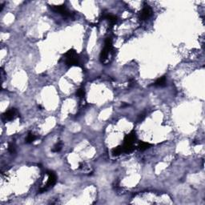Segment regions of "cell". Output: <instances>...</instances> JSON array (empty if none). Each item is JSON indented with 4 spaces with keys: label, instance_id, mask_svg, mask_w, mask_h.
I'll return each mask as SVG.
<instances>
[{
    "label": "cell",
    "instance_id": "cell-1",
    "mask_svg": "<svg viewBox=\"0 0 205 205\" xmlns=\"http://www.w3.org/2000/svg\"><path fill=\"white\" fill-rule=\"evenodd\" d=\"M64 58H65V64L67 66H81L78 54L74 49H71L68 51H66L64 54Z\"/></svg>",
    "mask_w": 205,
    "mask_h": 205
},
{
    "label": "cell",
    "instance_id": "cell-2",
    "mask_svg": "<svg viewBox=\"0 0 205 205\" xmlns=\"http://www.w3.org/2000/svg\"><path fill=\"white\" fill-rule=\"evenodd\" d=\"M136 139V132L132 131L131 132H130L128 135L125 136L124 138V145L122 146L123 151L125 153H130L134 150V143Z\"/></svg>",
    "mask_w": 205,
    "mask_h": 205
},
{
    "label": "cell",
    "instance_id": "cell-3",
    "mask_svg": "<svg viewBox=\"0 0 205 205\" xmlns=\"http://www.w3.org/2000/svg\"><path fill=\"white\" fill-rule=\"evenodd\" d=\"M112 38L110 37H107L106 38L105 41H104V47L103 48L101 51V53H100V61L103 63L104 61L107 59V58L108 56L109 53L112 51Z\"/></svg>",
    "mask_w": 205,
    "mask_h": 205
},
{
    "label": "cell",
    "instance_id": "cell-4",
    "mask_svg": "<svg viewBox=\"0 0 205 205\" xmlns=\"http://www.w3.org/2000/svg\"><path fill=\"white\" fill-rule=\"evenodd\" d=\"M47 176H48V179H47V184L43 187L40 188V190L39 191V193L45 192L48 189L49 187L54 186L55 183H56V180H57V177H56V175L54 172L52 171H47V173H46Z\"/></svg>",
    "mask_w": 205,
    "mask_h": 205
},
{
    "label": "cell",
    "instance_id": "cell-5",
    "mask_svg": "<svg viewBox=\"0 0 205 205\" xmlns=\"http://www.w3.org/2000/svg\"><path fill=\"white\" fill-rule=\"evenodd\" d=\"M51 9L54 11V12L59 13V15L65 16V17H71L73 14L69 10L67 9L65 5H59V6H51Z\"/></svg>",
    "mask_w": 205,
    "mask_h": 205
},
{
    "label": "cell",
    "instance_id": "cell-6",
    "mask_svg": "<svg viewBox=\"0 0 205 205\" xmlns=\"http://www.w3.org/2000/svg\"><path fill=\"white\" fill-rule=\"evenodd\" d=\"M151 15H152V10H151V8L150 7L149 5L145 4L144 8L142 9L141 12L139 14V19L142 20V21L146 20V19L150 18L151 16Z\"/></svg>",
    "mask_w": 205,
    "mask_h": 205
},
{
    "label": "cell",
    "instance_id": "cell-7",
    "mask_svg": "<svg viewBox=\"0 0 205 205\" xmlns=\"http://www.w3.org/2000/svg\"><path fill=\"white\" fill-rule=\"evenodd\" d=\"M18 114L17 110L15 108H11L9 110H7L5 113L3 114V119L4 120L11 121L13 120L15 118L16 115Z\"/></svg>",
    "mask_w": 205,
    "mask_h": 205
},
{
    "label": "cell",
    "instance_id": "cell-8",
    "mask_svg": "<svg viewBox=\"0 0 205 205\" xmlns=\"http://www.w3.org/2000/svg\"><path fill=\"white\" fill-rule=\"evenodd\" d=\"M102 18H105L107 20H108L111 26H113L118 21V18L115 15L109 14V13H102Z\"/></svg>",
    "mask_w": 205,
    "mask_h": 205
},
{
    "label": "cell",
    "instance_id": "cell-9",
    "mask_svg": "<svg viewBox=\"0 0 205 205\" xmlns=\"http://www.w3.org/2000/svg\"><path fill=\"white\" fill-rule=\"evenodd\" d=\"M153 85L155 87H164L166 85V77L162 76V77L159 78L154 83Z\"/></svg>",
    "mask_w": 205,
    "mask_h": 205
},
{
    "label": "cell",
    "instance_id": "cell-10",
    "mask_svg": "<svg viewBox=\"0 0 205 205\" xmlns=\"http://www.w3.org/2000/svg\"><path fill=\"white\" fill-rule=\"evenodd\" d=\"M150 147H151V144H149V143H146V142H139V145H138V149H139V151H145V150H147L148 148H149Z\"/></svg>",
    "mask_w": 205,
    "mask_h": 205
},
{
    "label": "cell",
    "instance_id": "cell-11",
    "mask_svg": "<svg viewBox=\"0 0 205 205\" xmlns=\"http://www.w3.org/2000/svg\"><path fill=\"white\" fill-rule=\"evenodd\" d=\"M37 139V136H35V135H34L33 133H28V135H27V138H26V139H25V142L27 143V144H31V143H33L35 139Z\"/></svg>",
    "mask_w": 205,
    "mask_h": 205
},
{
    "label": "cell",
    "instance_id": "cell-12",
    "mask_svg": "<svg viewBox=\"0 0 205 205\" xmlns=\"http://www.w3.org/2000/svg\"><path fill=\"white\" fill-rule=\"evenodd\" d=\"M122 152H124V151H123V148L121 146H118L112 150V154H113V156H119L120 154H122Z\"/></svg>",
    "mask_w": 205,
    "mask_h": 205
},
{
    "label": "cell",
    "instance_id": "cell-13",
    "mask_svg": "<svg viewBox=\"0 0 205 205\" xmlns=\"http://www.w3.org/2000/svg\"><path fill=\"white\" fill-rule=\"evenodd\" d=\"M85 94H86V92H85L84 88H80L76 91V95L79 98H84Z\"/></svg>",
    "mask_w": 205,
    "mask_h": 205
},
{
    "label": "cell",
    "instance_id": "cell-14",
    "mask_svg": "<svg viewBox=\"0 0 205 205\" xmlns=\"http://www.w3.org/2000/svg\"><path fill=\"white\" fill-rule=\"evenodd\" d=\"M61 149H62V143L59 142V143H57L56 144L54 145V148H52L51 151H53V152H59V151H60Z\"/></svg>",
    "mask_w": 205,
    "mask_h": 205
},
{
    "label": "cell",
    "instance_id": "cell-15",
    "mask_svg": "<svg viewBox=\"0 0 205 205\" xmlns=\"http://www.w3.org/2000/svg\"><path fill=\"white\" fill-rule=\"evenodd\" d=\"M8 151H9L11 154H13L15 152V144L13 143H11L8 145Z\"/></svg>",
    "mask_w": 205,
    "mask_h": 205
},
{
    "label": "cell",
    "instance_id": "cell-16",
    "mask_svg": "<svg viewBox=\"0 0 205 205\" xmlns=\"http://www.w3.org/2000/svg\"><path fill=\"white\" fill-rule=\"evenodd\" d=\"M145 115H146L145 113H141L140 115H139V117H138V119H137V121H138V122H141L142 120H144L145 116H146Z\"/></svg>",
    "mask_w": 205,
    "mask_h": 205
}]
</instances>
